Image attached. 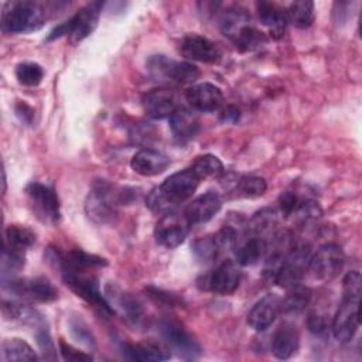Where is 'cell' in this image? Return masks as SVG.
Listing matches in <instances>:
<instances>
[{"label": "cell", "mask_w": 362, "mask_h": 362, "mask_svg": "<svg viewBox=\"0 0 362 362\" xmlns=\"http://www.w3.org/2000/svg\"><path fill=\"white\" fill-rule=\"evenodd\" d=\"M361 293L359 272H348L342 280V300L331 322L332 335L339 342L351 341L359 328Z\"/></svg>", "instance_id": "6da1fadb"}, {"label": "cell", "mask_w": 362, "mask_h": 362, "mask_svg": "<svg viewBox=\"0 0 362 362\" xmlns=\"http://www.w3.org/2000/svg\"><path fill=\"white\" fill-rule=\"evenodd\" d=\"M198 175L185 168L167 177L160 187L147 195V206L154 212H168L173 206L189 199L199 185Z\"/></svg>", "instance_id": "7a4b0ae2"}, {"label": "cell", "mask_w": 362, "mask_h": 362, "mask_svg": "<svg viewBox=\"0 0 362 362\" xmlns=\"http://www.w3.org/2000/svg\"><path fill=\"white\" fill-rule=\"evenodd\" d=\"M45 10L37 1H8L1 11V30L6 34H24L40 30L45 23Z\"/></svg>", "instance_id": "3957f363"}, {"label": "cell", "mask_w": 362, "mask_h": 362, "mask_svg": "<svg viewBox=\"0 0 362 362\" xmlns=\"http://www.w3.org/2000/svg\"><path fill=\"white\" fill-rule=\"evenodd\" d=\"M146 71L154 82L161 85H189L201 75L194 64L175 61L165 55H151L146 61Z\"/></svg>", "instance_id": "277c9868"}, {"label": "cell", "mask_w": 362, "mask_h": 362, "mask_svg": "<svg viewBox=\"0 0 362 362\" xmlns=\"http://www.w3.org/2000/svg\"><path fill=\"white\" fill-rule=\"evenodd\" d=\"M120 202V192H116L107 181L98 180L85 201L86 216L95 223H107L116 216Z\"/></svg>", "instance_id": "5b68a950"}, {"label": "cell", "mask_w": 362, "mask_h": 362, "mask_svg": "<svg viewBox=\"0 0 362 362\" xmlns=\"http://www.w3.org/2000/svg\"><path fill=\"white\" fill-rule=\"evenodd\" d=\"M64 284L74 291L78 297L85 300L88 304L95 307L98 311L112 315L115 313L110 303L100 293L99 286L95 279L88 277L83 272H75L71 269H64L59 272Z\"/></svg>", "instance_id": "8992f818"}, {"label": "cell", "mask_w": 362, "mask_h": 362, "mask_svg": "<svg viewBox=\"0 0 362 362\" xmlns=\"http://www.w3.org/2000/svg\"><path fill=\"white\" fill-rule=\"evenodd\" d=\"M28 205L34 215L44 223H58L61 218V205L55 189L51 185L33 181L25 187Z\"/></svg>", "instance_id": "52a82bcc"}, {"label": "cell", "mask_w": 362, "mask_h": 362, "mask_svg": "<svg viewBox=\"0 0 362 362\" xmlns=\"http://www.w3.org/2000/svg\"><path fill=\"white\" fill-rule=\"evenodd\" d=\"M311 257V250L307 243H296L293 245L291 250L288 252L284 263L281 264L276 279L274 284L288 288L297 283H301L303 276L308 270V263Z\"/></svg>", "instance_id": "ba28073f"}, {"label": "cell", "mask_w": 362, "mask_h": 362, "mask_svg": "<svg viewBox=\"0 0 362 362\" xmlns=\"http://www.w3.org/2000/svg\"><path fill=\"white\" fill-rule=\"evenodd\" d=\"M189 229L191 225L187 221L184 212L180 214L175 211H168L158 219L154 229V238L160 246L165 249H174L185 240Z\"/></svg>", "instance_id": "9c48e42d"}, {"label": "cell", "mask_w": 362, "mask_h": 362, "mask_svg": "<svg viewBox=\"0 0 362 362\" xmlns=\"http://www.w3.org/2000/svg\"><path fill=\"white\" fill-rule=\"evenodd\" d=\"M344 252L335 243H325L317 249L310 257L308 270L311 274L322 281L332 280L344 266Z\"/></svg>", "instance_id": "30bf717a"}, {"label": "cell", "mask_w": 362, "mask_h": 362, "mask_svg": "<svg viewBox=\"0 0 362 362\" xmlns=\"http://www.w3.org/2000/svg\"><path fill=\"white\" fill-rule=\"evenodd\" d=\"M3 288H8L17 297L38 303H49L58 297L55 287L47 277L10 279V283L3 281Z\"/></svg>", "instance_id": "8fae6325"}, {"label": "cell", "mask_w": 362, "mask_h": 362, "mask_svg": "<svg viewBox=\"0 0 362 362\" xmlns=\"http://www.w3.org/2000/svg\"><path fill=\"white\" fill-rule=\"evenodd\" d=\"M160 332L168 348L177 352L182 359H197L201 355L199 344L178 322L168 320L160 322Z\"/></svg>", "instance_id": "7c38bea8"}, {"label": "cell", "mask_w": 362, "mask_h": 362, "mask_svg": "<svg viewBox=\"0 0 362 362\" xmlns=\"http://www.w3.org/2000/svg\"><path fill=\"white\" fill-rule=\"evenodd\" d=\"M294 245V239L290 232L287 230H279L273 235L270 243L266 245V253H264V269H263V277L269 283H274V279L284 263L288 252L291 250Z\"/></svg>", "instance_id": "4fadbf2b"}, {"label": "cell", "mask_w": 362, "mask_h": 362, "mask_svg": "<svg viewBox=\"0 0 362 362\" xmlns=\"http://www.w3.org/2000/svg\"><path fill=\"white\" fill-rule=\"evenodd\" d=\"M141 106L148 117L165 119L170 117L180 107V103L177 92L174 89L168 86H160L143 95Z\"/></svg>", "instance_id": "5bb4252c"}, {"label": "cell", "mask_w": 362, "mask_h": 362, "mask_svg": "<svg viewBox=\"0 0 362 362\" xmlns=\"http://www.w3.org/2000/svg\"><path fill=\"white\" fill-rule=\"evenodd\" d=\"M242 272L233 260H223L205 279V288L221 296H229L239 287Z\"/></svg>", "instance_id": "9a60e30c"}, {"label": "cell", "mask_w": 362, "mask_h": 362, "mask_svg": "<svg viewBox=\"0 0 362 362\" xmlns=\"http://www.w3.org/2000/svg\"><path fill=\"white\" fill-rule=\"evenodd\" d=\"M180 49L187 59L204 64H216L222 57L219 47L199 34H187L181 40Z\"/></svg>", "instance_id": "2e32d148"}, {"label": "cell", "mask_w": 362, "mask_h": 362, "mask_svg": "<svg viewBox=\"0 0 362 362\" xmlns=\"http://www.w3.org/2000/svg\"><path fill=\"white\" fill-rule=\"evenodd\" d=\"M185 100L195 112H215L222 107L223 95L216 85L202 82L195 83L185 90Z\"/></svg>", "instance_id": "e0dca14e"}, {"label": "cell", "mask_w": 362, "mask_h": 362, "mask_svg": "<svg viewBox=\"0 0 362 362\" xmlns=\"http://www.w3.org/2000/svg\"><path fill=\"white\" fill-rule=\"evenodd\" d=\"M102 1H92L88 3L85 7H82L79 11H76L71 18V33H69V41L71 44H78L83 41L86 37H89L95 28L98 27L99 17L103 8Z\"/></svg>", "instance_id": "ac0fdd59"}, {"label": "cell", "mask_w": 362, "mask_h": 362, "mask_svg": "<svg viewBox=\"0 0 362 362\" xmlns=\"http://www.w3.org/2000/svg\"><path fill=\"white\" fill-rule=\"evenodd\" d=\"M222 208V198L219 194L214 191H208L205 194L194 198L182 211L187 221L191 226L202 225L211 221Z\"/></svg>", "instance_id": "d6986e66"}, {"label": "cell", "mask_w": 362, "mask_h": 362, "mask_svg": "<svg viewBox=\"0 0 362 362\" xmlns=\"http://www.w3.org/2000/svg\"><path fill=\"white\" fill-rule=\"evenodd\" d=\"M281 313V297L270 293L260 298L247 314V324L255 331L267 329Z\"/></svg>", "instance_id": "ffe728a7"}, {"label": "cell", "mask_w": 362, "mask_h": 362, "mask_svg": "<svg viewBox=\"0 0 362 362\" xmlns=\"http://www.w3.org/2000/svg\"><path fill=\"white\" fill-rule=\"evenodd\" d=\"M170 165V158L158 150L143 147L137 150L132 160L130 167L134 173L143 177H153L164 173Z\"/></svg>", "instance_id": "44dd1931"}, {"label": "cell", "mask_w": 362, "mask_h": 362, "mask_svg": "<svg viewBox=\"0 0 362 362\" xmlns=\"http://www.w3.org/2000/svg\"><path fill=\"white\" fill-rule=\"evenodd\" d=\"M168 126L178 143L191 141L199 132V117L195 110L180 106L170 117Z\"/></svg>", "instance_id": "7402d4cb"}, {"label": "cell", "mask_w": 362, "mask_h": 362, "mask_svg": "<svg viewBox=\"0 0 362 362\" xmlns=\"http://www.w3.org/2000/svg\"><path fill=\"white\" fill-rule=\"evenodd\" d=\"M300 345V334L293 322L279 325L272 338V352L277 359H288L296 354Z\"/></svg>", "instance_id": "603a6c76"}, {"label": "cell", "mask_w": 362, "mask_h": 362, "mask_svg": "<svg viewBox=\"0 0 362 362\" xmlns=\"http://www.w3.org/2000/svg\"><path fill=\"white\" fill-rule=\"evenodd\" d=\"M257 16L260 23L267 28L272 38L279 40L284 35L286 27H287V17L286 10L280 8L274 3L269 1H260L256 4Z\"/></svg>", "instance_id": "cb8c5ba5"}, {"label": "cell", "mask_w": 362, "mask_h": 362, "mask_svg": "<svg viewBox=\"0 0 362 362\" xmlns=\"http://www.w3.org/2000/svg\"><path fill=\"white\" fill-rule=\"evenodd\" d=\"M253 23L247 10L240 6L228 7L219 17V30L230 41L247 25Z\"/></svg>", "instance_id": "d4e9b609"}, {"label": "cell", "mask_w": 362, "mask_h": 362, "mask_svg": "<svg viewBox=\"0 0 362 362\" xmlns=\"http://www.w3.org/2000/svg\"><path fill=\"white\" fill-rule=\"evenodd\" d=\"M267 242L259 236L246 238L242 243H238L235 256L239 266L256 264L262 257H264Z\"/></svg>", "instance_id": "484cf974"}, {"label": "cell", "mask_w": 362, "mask_h": 362, "mask_svg": "<svg viewBox=\"0 0 362 362\" xmlns=\"http://www.w3.org/2000/svg\"><path fill=\"white\" fill-rule=\"evenodd\" d=\"M34 243H35V233L27 226L10 225L4 230L3 245L11 250L24 253Z\"/></svg>", "instance_id": "4316f807"}, {"label": "cell", "mask_w": 362, "mask_h": 362, "mask_svg": "<svg viewBox=\"0 0 362 362\" xmlns=\"http://www.w3.org/2000/svg\"><path fill=\"white\" fill-rule=\"evenodd\" d=\"M286 290L287 294L284 298H281V313H298L310 304L313 297L310 287L297 283Z\"/></svg>", "instance_id": "83f0119b"}, {"label": "cell", "mask_w": 362, "mask_h": 362, "mask_svg": "<svg viewBox=\"0 0 362 362\" xmlns=\"http://www.w3.org/2000/svg\"><path fill=\"white\" fill-rule=\"evenodd\" d=\"M221 249H223V245L218 233L202 236L192 243V253L199 263L214 262Z\"/></svg>", "instance_id": "f1b7e54d"}, {"label": "cell", "mask_w": 362, "mask_h": 362, "mask_svg": "<svg viewBox=\"0 0 362 362\" xmlns=\"http://www.w3.org/2000/svg\"><path fill=\"white\" fill-rule=\"evenodd\" d=\"M3 361H37L38 356L30 344L21 338H6L1 342Z\"/></svg>", "instance_id": "f546056e"}, {"label": "cell", "mask_w": 362, "mask_h": 362, "mask_svg": "<svg viewBox=\"0 0 362 362\" xmlns=\"http://www.w3.org/2000/svg\"><path fill=\"white\" fill-rule=\"evenodd\" d=\"M287 23H291L294 27L307 28L314 23V3L308 0H298L293 1L286 8Z\"/></svg>", "instance_id": "4dcf8cb0"}, {"label": "cell", "mask_w": 362, "mask_h": 362, "mask_svg": "<svg viewBox=\"0 0 362 362\" xmlns=\"http://www.w3.org/2000/svg\"><path fill=\"white\" fill-rule=\"evenodd\" d=\"M126 354L132 359L137 361H165L170 359V354L164 346L156 342H141L136 345H127L124 348Z\"/></svg>", "instance_id": "1f68e13d"}, {"label": "cell", "mask_w": 362, "mask_h": 362, "mask_svg": "<svg viewBox=\"0 0 362 362\" xmlns=\"http://www.w3.org/2000/svg\"><path fill=\"white\" fill-rule=\"evenodd\" d=\"M276 222H277L276 212L270 208H264L252 216V219L246 223L245 230H246V233H249V236L263 238V235H266L267 232L272 230V228L276 225Z\"/></svg>", "instance_id": "d6a6232c"}, {"label": "cell", "mask_w": 362, "mask_h": 362, "mask_svg": "<svg viewBox=\"0 0 362 362\" xmlns=\"http://www.w3.org/2000/svg\"><path fill=\"white\" fill-rule=\"evenodd\" d=\"M189 168L198 175L199 180L209 178V177H218L223 173L222 161L214 154H202V156L195 157V160Z\"/></svg>", "instance_id": "836d02e7"}, {"label": "cell", "mask_w": 362, "mask_h": 362, "mask_svg": "<svg viewBox=\"0 0 362 362\" xmlns=\"http://www.w3.org/2000/svg\"><path fill=\"white\" fill-rule=\"evenodd\" d=\"M233 187L240 197L257 198L266 192L267 182L264 178L257 175H243L235 180Z\"/></svg>", "instance_id": "e575fe53"}, {"label": "cell", "mask_w": 362, "mask_h": 362, "mask_svg": "<svg viewBox=\"0 0 362 362\" xmlns=\"http://www.w3.org/2000/svg\"><path fill=\"white\" fill-rule=\"evenodd\" d=\"M16 79L24 86H37L44 78V69L37 62H20L16 69Z\"/></svg>", "instance_id": "d590c367"}, {"label": "cell", "mask_w": 362, "mask_h": 362, "mask_svg": "<svg viewBox=\"0 0 362 362\" xmlns=\"http://www.w3.org/2000/svg\"><path fill=\"white\" fill-rule=\"evenodd\" d=\"M112 294L115 297V304L119 307V310L123 313V315L129 321L137 324L141 320V315H143V310H141L140 303L136 298H133L132 296H129L126 293H122V291L120 293L113 291Z\"/></svg>", "instance_id": "8d00e7d4"}, {"label": "cell", "mask_w": 362, "mask_h": 362, "mask_svg": "<svg viewBox=\"0 0 362 362\" xmlns=\"http://www.w3.org/2000/svg\"><path fill=\"white\" fill-rule=\"evenodd\" d=\"M24 263H25L24 253L11 250V249H8L3 245V249H1V274H3V279H6L7 276H10V279H11V276L14 273L20 272L24 267Z\"/></svg>", "instance_id": "74e56055"}, {"label": "cell", "mask_w": 362, "mask_h": 362, "mask_svg": "<svg viewBox=\"0 0 362 362\" xmlns=\"http://www.w3.org/2000/svg\"><path fill=\"white\" fill-rule=\"evenodd\" d=\"M321 214H322L321 206L314 199H298L297 206L291 216L301 223H307V222L317 221L321 216Z\"/></svg>", "instance_id": "f35d334b"}, {"label": "cell", "mask_w": 362, "mask_h": 362, "mask_svg": "<svg viewBox=\"0 0 362 362\" xmlns=\"http://www.w3.org/2000/svg\"><path fill=\"white\" fill-rule=\"evenodd\" d=\"M69 329L74 335V338H76L78 341H81L82 344H85L89 348L95 346V339L93 335L90 332V329L86 327V324L81 320V318H71L69 320Z\"/></svg>", "instance_id": "ab89813d"}, {"label": "cell", "mask_w": 362, "mask_h": 362, "mask_svg": "<svg viewBox=\"0 0 362 362\" xmlns=\"http://www.w3.org/2000/svg\"><path fill=\"white\" fill-rule=\"evenodd\" d=\"M59 351L61 355L65 361H72V362H82V361H92V355L85 354L76 348H74L72 345L66 344L64 339L59 341Z\"/></svg>", "instance_id": "60d3db41"}, {"label": "cell", "mask_w": 362, "mask_h": 362, "mask_svg": "<svg viewBox=\"0 0 362 362\" xmlns=\"http://www.w3.org/2000/svg\"><path fill=\"white\" fill-rule=\"evenodd\" d=\"M298 197L291 192V191H286L283 192L280 197H279V209H280V214L284 216V218H290L297 206V202H298Z\"/></svg>", "instance_id": "b9f144b4"}, {"label": "cell", "mask_w": 362, "mask_h": 362, "mask_svg": "<svg viewBox=\"0 0 362 362\" xmlns=\"http://www.w3.org/2000/svg\"><path fill=\"white\" fill-rule=\"evenodd\" d=\"M307 327L308 329L315 334V335H324L328 329V322L324 314L317 313V311H311L307 317Z\"/></svg>", "instance_id": "7bdbcfd3"}, {"label": "cell", "mask_w": 362, "mask_h": 362, "mask_svg": "<svg viewBox=\"0 0 362 362\" xmlns=\"http://www.w3.org/2000/svg\"><path fill=\"white\" fill-rule=\"evenodd\" d=\"M14 112H16V116L25 124H33V120H34V109L25 103L24 100H18L16 105H14Z\"/></svg>", "instance_id": "ee69618b"}, {"label": "cell", "mask_w": 362, "mask_h": 362, "mask_svg": "<svg viewBox=\"0 0 362 362\" xmlns=\"http://www.w3.org/2000/svg\"><path fill=\"white\" fill-rule=\"evenodd\" d=\"M240 119V110L233 106V105H228V106H223L221 110H219V120L222 123H228V124H235L238 123Z\"/></svg>", "instance_id": "f6af8a7d"}, {"label": "cell", "mask_w": 362, "mask_h": 362, "mask_svg": "<svg viewBox=\"0 0 362 362\" xmlns=\"http://www.w3.org/2000/svg\"><path fill=\"white\" fill-rule=\"evenodd\" d=\"M146 291L156 300L158 301H163L165 304H170V305H177L180 303V298L173 294V293H168V291H164V290H160V288H153V287H148L146 288Z\"/></svg>", "instance_id": "bcb514c9"}]
</instances>
